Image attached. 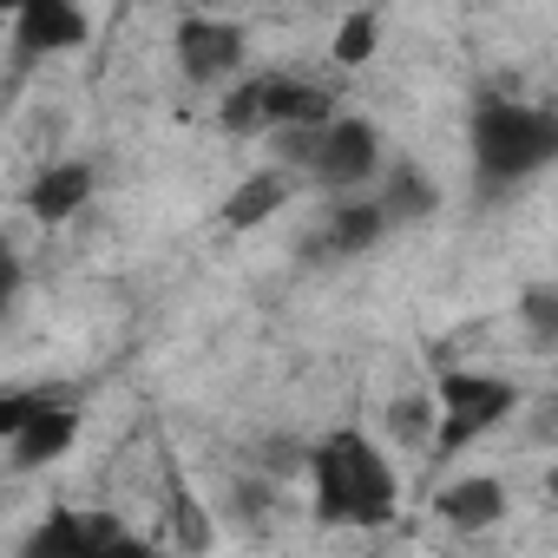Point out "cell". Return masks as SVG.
Instances as JSON below:
<instances>
[{"label": "cell", "instance_id": "1", "mask_svg": "<svg viewBox=\"0 0 558 558\" xmlns=\"http://www.w3.org/2000/svg\"><path fill=\"white\" fill-rule=\"evenodd\" d=\"M466 158H473L480 197H506V191L532 184L538 171L558 165V106L480 93L466 106Z\"/></svg>", "mask_w": 558, "mask_h": 558}, {"label": "cell", "instance_id": "2", "mask_svg": "<svg viewBox=\"0 0 558 558\" xmlns=\"http://www.w3.org/2000/svg\"><path fill=\"white\" fill-rule=\"evenodd\" d=\"M310 486H316V525H388L401 512V473L388 466L381 440H368V427L342 421L329 427L310 453Z\"/></svg>", "mask_w": 558, "mask_h": 558}, {"label": "cell", "instance_id": "3", "mask_svg": "<svg viewBox=\"0 0 558 558\" xmlns=\"http://www.w3.org/2000/svg\"><path fill=\"white\" fill-rule=\"evenodd\" d=\"M269 145H276V171H290V178H303L310 191H329V197H368L388 171L381 125L362 119V112H336L329 125H303V132H283Z\"/></svg>", "mask_w": 558, "mask_h": 558}, {"label": "cell", "instance_id": "4", "mask_svg": "<svg viewBox=\"0 0 558 558\" xmlns=\"http://www.w3.org/2000/svg\"><path fill=\"white\" fill-rule=\"evenodd\" d=\"M217 119L236 138H283V132H303V125H329L336 99L323 86L296 80V73H250L223 93Z\"/></svg>", "mask_w": 558, "mask_h": 558}, {"label": "cell", "instance_id": "5", "mask_svg": "<svg viewBox=\"0 0 558 558\" xmlns=\"http://www.w3.org/2000/svg\"><path fill=\"white\" fill-rule=\"evenodd\" d=\"M434 401H440V434H434V460H460L473 440H486L499 421L519 414L525 388L512 375H493V368H440L434 381Z\"/></svg>", "mask_w": 558, "mask_h": 558}, {"label": "cell", "instance_id": "6", "mask_svg": "<svg viewBox=\"0 0 558 558\" xmlns=\"http://www.w3.org/2000/svg\"><path fill=\"white\" fill-rule=\"evenodd\" d=\"M132 538V525L119 512L99 506H47L40 525H27L14 558H119V545Z\"/></svg>", "mask_w": 558, "mask_h": 558}, {"label": "cell", "instance_id": "7", "mask_svg": "<svg viewBox=\"0 0 558 558\" xmlns=\"http://www.w3.org/2000/svg\"><path fill=\"white\" fill-rule=\"evenodd\" d=\"M171 53H178V73H184L197 93H210V86H230V80L243 73L250 34H243L236 21H223V14H184V21L171 27Z\"/></svg>", "mask_w": 558, "mask_h": 558}, {"label": "cell", "instance_id": "8", "mask_svg": "<svg viewBox=\"0 0 558 558\" xmlns=\"http://www.w3.org/2000/svg\"><path fill=\"white\" fill-rule=\"evenodd\" d=\"M8 27H14V80L47 53H80L93 40V14L73 0H21Z\"/></svg>", "mask_w": 558, "mask_h": 558}, {"label": "cell", "instance_id": "9", "mask_svg": "<svg viewBox=\"0 0 558 558\" xmlns=\"http://www.w3.org/2000/svg\"><path fill=\"white\" fill-rule=\"evenodd\" d=\"M388 230H395V223H388V210L375 204V191H368V197H329V204H323V230L303 243V256H368Z\"/></svg>", "mask_w": 558, "mask_h": 558}, {"label": "cell", "instance_id": "10", "mask_svg": "<svg viewBox=\"0 0 558 558\" xmlns=\"http://www.w3.org/2000/svg\"><path fill=\"white\" fill-rule=\"evenodd\" d=\"M73 440H80V408L53 395L27 427L8 440V460H14V473H40V466L66 460V453H73Z\"/></svg>", "mask_w": 558, "mask_h": 558}, {"label": "cell", "instance_id": "11", "mask_svg": "<svg viewBox=\"0 0 558 558\" xmlns=\"http://www.w3.org/2000/svg\"><path fill=\"white\" fill-rule=\"evenodd\" d=\"M506 506H512L506 480H493V473H460L434 493V519L453 525V532H493L506 519Z\"/></svg>", "mask_w": 558, "mask_h": 558}, {"label": "cell", "instance_id": "12", "mask_svg": "<svg viewBox=\"0 0 558 558\" xmlns=\"http://www.w3.org/2000/svg\"><path fill=\"white\" fill-rule=\"evenodd\" d=\"M93 191H99V171H93L86 158H53V165L27 184V210H34L40 223H66V217H80V210L93 204Z\"/></svg>", "mask_w": 558, "mask_h": 558}, {"label": "cell", "instance_id": "13", "mask_svg": "<svg viewBox=\"0 0 558 558\" xmlns=\"http://www.w3.org/2000/svg\"><path fill=\"white\" fill-rule=\"evenodd\" d=\"M290 191H296V178L290 171H276V165H263V171H250L230 197H223V230H256V223H269L276 210L290 204Z\"/></svg>", "mask_w": 558, "mask_h": 558}, {"label": "cell", "instance_id": "14", "mask_svg": "<svg viewBox=\"0 0 558 558\" xmlns=\"http://www.w3.org/2000/svg\"><path fill=\"white\" fill-rule=\"evenodd\" d=\"M375 204L388 210V223H427V217L440 210V184H434L421 165L388 158V171H381V184H375Z\"/></svg>", "mask_w": 558, "mask_h": 558}, {"label": "cell", "instance_id": "15", "mask_svg": "<svg viewBox=\"0 0 558 558\" xmlns=\"http://www.w3.org/2000/svg\"><path fill=\"white\" fill-rule=\"evenodd\" d=\"M388 434H395L401 447H434V434H440V401H434V388L395 395V401H388Z\"/></svg>", "mask_w": 558, "mask_h": 558}, {"label": "cell", "instance_id": "16", "mask_svg": "<svg viewBox=\"0 0 558 558\" xmlns=\"http://www.w3.org/2000/svg\"><path fill=\"white\" fill-rule=\"evenodd\" d=\"M375 47H381V14H375V8L342 14V27H336V40H329L336 66H368V60H375Z\"/></svg>", "mask_w": 558, "mask_h": 558}, {"label": "cell", "instance_id": "17", "mask_svg": "<svg viewBox=\"0 0 558 558\" xmlns=\"http://www.w3.org/2000/svg\"><path fill=\"white\" fill-rule=\"evenodd\" d=\"M519 329L532 336V349H558V290H525L519 296Z\"/></svg>", "mask_w": 558, "mask_h": 558}, {"label": "cell", "instance_id": "18", "mask_svg": "<svg viewBox=\"0 0 558 558\" xmlns=\"http://www.w3.org/2000/svg\"><path fill=\"white\" fill-rule=\"evenodd\" d=\"M47 401H53V388H8V395H0V440H14Z\"/></svg>", "mask_w": 558, "mask_h": 558}, {"label": "cell", "instance_id": "19", "mask_svg": "<svg viewBox=\"0 0 558 558\" xmlns=\"http://www.w3.org/2000/svg\"><path fill=\"white\" fill-rule=\"evenodd\" d=\"M119 558H165V551H158V545H151V538H145V532H132V538H125V545H119Z\"/></svg>", "mask_w": 558, "mask_h": 558}, {"label": "cell", "instance_id": "20", "mask_svg": "<svg viewBox=\"0 0 558 558\" xmlns=\"http://www.w3.org/2000/svg\"><path fill=\"white\" fill-rule=\"evenodd\" d=\"M545 486H551V499H558V466H551V480H545Z\"/></svg>", "mask_w": 558, "mask_h": 558}, {"label": "cell", "instance_id": "21", "mask_svg": "<svg viewBox=\"0 0 558 558\" xmlns=\"http://www.w3.org/2000/svg\"><path fill=\"white\" fill-rule=\"evenodd\" d=\"M551 427H558V388H551Z\"/></svg>", "mask_w": 558, "mask_h": 558}]
</instances>
